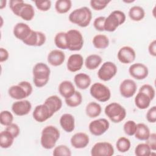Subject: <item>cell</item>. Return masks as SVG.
Wrapping results in <instances>:
<instances>
[{"instance_id": "cell-1", "label": "cell", "mask_w": 156, "mask_h": 156, "mask_svg": "<svg viewBox=\"0 0 156 156\" xmlns=\"http://www.w3.org/2000/svg\"><path fill=\"white\" fill-rule=\"evenodd\" d=\"M60 136V131L56 127L52 125L46 126L41 131L40 138L41 146L45 149L54 148Z\"/></svg>"}, {"instance_id": "cell-2", "label": "cell", "mask_w": 156, "mask_h": 156, "mask_svg": "<svg viewBox=\"0 0 156 156\" xmlns=\"http://www.w3.org/2000/svg\"><path fill=\"white\" fill-rule=\"evenodd\" d=\"M69 21L81 27H87L91 23L92 13L87 7H82L74 10L68 16Z\"/></svg>"}, {"instance_id": "cell-3", "label": "cell", "mask_w": 156, "mask_h": 156, "mask_svg": "<svg viewBox=\"0 0 156 156\" xmlns=\"http://www.w3.org/2000/svg\"><path fill=\"white\" fill-rule=\"evenodd\" d=\"M32 74L34 85L38 88H41L49 82L51 70L46 63L39 62L33 67Z\"/></svg>"}, {"instance_id": "cell-4", "label": "cell", "mask_w": 156, "mask_h": 156, "mask_svg": "<svg viewBox=\"0 0 156 156\" xmlns=\"http://www.w3.org/2000/svg\"><path fill=\"white\" fill-rule=\"evenodd\" d=\"M105 115L114 123H119L122 121L126 116L125 108L117 102H112L108 104L105 109Z\"/></svg>"}, {"instance_id": "cell-5", "label": "cell", "mask_w": 156, "mask_h": 156, "mask_svg": "<svg viewBox=\"0 0 156 156\" xmlns=\"http://www.w3.org/2000/svg\"><path fill=\"white\" fill-rule=\"evenodd\" d=\"M126 15L121 10H116L112 12L105 18L104 23V31L114 32L121 25L126 21Z\"/></svg>"}, {"instance_id": "cell-6", "label": "cell", "mask_w": 156, "mask_h": 156, "mask_svg": "<svg viewBox=\"0 0 156 156\" xmlns=\"http://www.w3.org/2000/svg\"><path fill=\"white\" fill-rule=\"evenodd\" d=\"M67 49L71 51H80L84 43L81 32L76 29H70L66 32Z\"/></svg>"}, {"instance_id": "cell-7", "label": "cell", "mask_w": 156, "mask_h": 156, "mask_svg": "<svg viewBox=\"0 0 156 156\" xmlns=\"http://www.w3.org/2000/svg\"><path fill=\"white\" fill-rule=\"evenodd\" d=\"M91 96L99 102L108 101L111 97V91L108 87L99 82L94 83L90 87Z\"/></svg>"}, {"instance_id": "cell-8", "label": "cell", "mask_w": 156, "mask_h": 156, "mask_svg": "<svg viewBox=\"0 0 156 156\" xmlns=\"http://www.w3.org/2000/svg\"><path fill=\"white\" fill-rule=\"evenodd\" d=\"M118 71V68L115 63L107 61L102 63L98 71V78L104 82L109 81L113 78Z\"/></svg>"}, {"instance_id": "cell-9", "label": "cell", "mask_w": 156, "mask_h": 156, "mask_svg": "<svg viewBox=\"0 0 156 156\" xmlns=\"http://www.w3.org/2000/svg\"><path fill=\"white\" fill-rule=\"evenodd\" d=\"M8 93L12 99L16 100L24 99L31 94L27 86L22 81L11 86L8 90Z\"/></svg>"}, {"instance_id": "cell-10", "label": "cell", "mask_w": 156, "mask_h": 156, "mask_svg": "<svg viewBox=\"0 0 156 156\" xmlns=\"http://www.w3.org/2000/svg\"><path fill=\"white\" fill-rule=\"evenodd\" d=\"M114 153L115 150L112 144L106 141L95 143L91 149L92 156H112Z\"/></svg>"}, {"instance_id": "cell-11", "label": "cell", "mask_w": 156, "mask_h": 156, "mask_svg": "<svg viewBox=\"0 0 156 156\" xmlns=\"http://www.w3.org/2000/svg\"><path fill=\"white\" fill-rule=\"evenodd\" d=\"M110 127V123L105 118H99L90 122L88 129L94 136H100L105 133Z\"/></svg>"}, {"instance_id": "cell-12", "label": "cell", "mask_w": 156, "mask_h": 156, "mask_svg": "<svg viewBox=\"0 0 156 156\" xmlns=\"http://www.w3.org/2000/svg\"><path fill=\"white\" fill-rule=\"evenodd\" d=\"M54 113L44 104L37 105L32 113L34 119L38 122H43L51 118L54 115Z\"/></svg>"}, {"instance_id": "cell-13", "label": "cell", "mask_w": 156, "mask_h": 156, "mask_svg": "<svg viewBox=\"0 0 156 156\" xmlns=\"http://www.w3.org/2000/svg\"><path fill=\"white\" fill-rule=\"evenodd\" d=\"M129 73L133 78L136 80H143L148 76L149 69L144 64L136 63L130 66Z\"/></svg>"}, {"instance_id": "cell-14", "label": "cell", "mask_w": 156, "mask_h": 156, "mask_svg": "<svg viewBox=\"0 0 156 156\" xmlns=\"http://www.w3.org/2000/svg\"><path fill=\"white\" fill-rule=\"evenodd\" d=\"M137 90L136 82L130 79H124L119 85V92L125 98H130L134 96Z\"/></svg>"}, {"instance_id": "cell-15", "label": "cell", "mask_w": 156, "mask_h": 156, "mask_svg": "<svg viewBox=\"0 0 156 156\" xmlns=\"http://www.w3.org/2000/svg\"><path fill=\"white\" fill-rule=\"evenodd\" d=\"M118 60L123 64L132 63L136 58V52L130 46H124L119 49L117 54Z\"/></svg>"}, {"instance_id": "cell-16", "label": "cell", "mask_w": 156, "mask_h": 156, "mask_svg": "<svg viewBox=\"0 0 156 156\" xmlns=\"http://www.w3.org/2000/svg\"><path fill=\"white\" fill-rule=\"evenodd\" d=\"M46 41V37L43 32L32 30L29 37L23 42L26 45L30 46H41Z\"/></svg>"}, {"instance_id": "cell-17", "label": "cell", "mask_w": 156, "mask_h": 156, "mask_svg": "<svg viewBox=\"0 0 156 156\" xmlns=\"http://www.w3.org/2000/svg\"><path fill=\"white\" fill-rule=\"evenodd\" d=\"M32 109V104L28 100H18L12 105V110L17 116L27 115Z\"/></svg>"}, {"instance_id": "cell-18", "label": "cell", "mask_w": 156, "mask_h": 156, "mask_svg": "<svg viewBox=\"0 0 156 156\" xmlns=\"http://www.w3.org/2000/svg\"><path fill=\"white\" fill-rule=\"evenodd\" d=\"M83 63V58L82 55L79 54H73L68 57L66 67L69 71L75 73L81 69Z\"/></svg>"}, {"instance_id": "cell-19", "label": "cell", "mask_w": 156, "mask_h": 156, "mask_svg": "<svg viewBox=\"0 0 156 156\" xmlns=\"http://www.w3.org/2000/svg\"><path fill=\"white\" fill-rule=\"evenodd\" d=\"M90 142V138L87 134L83 132H77L74 134L70 139L71 146L76 149H83L86 147Z\"/></svg>"}, {"instance_id": "cell-20", "label": "cell", "mask_w": 156, "mask_h": 156, "mask_svg": "<svg viewBox=\"0 0 156 156\" xmlns=\"http://www.w3.org/2000/svg\"><path fill=\"white\" fill-rule=\"evenodd\" d=\"M32 30L28 24L21 22L18 23L15 25L13 33L16 38L23 41L29 37Z\"/></svg>"}, {"instance_id": "cell-21", "label": "cell", "mask_w": 156, "mask_h": 156, "mask_svg": "<svg viewBox=\"0 0 156 156\" xmlns=\"http://www.w3.org/2000/svg\"><path fill=\"white\" fill-rule=\"evenodd\" d=\"M65 60V53L59 49L52 50L48 55V62L53 66L62 65Z\"/></svg>"}, {"instance_id": "cell-22", "label": "cell", "mask_w": 156, "mask_h": 156, "mask_svg": "<svg viewBox=\"0 0 156 156\" xmlns=\"http://www.w3.org/2000/svg\"><path fill=\"white\" fill-rule=\"evenodd\" d=\"M60 124L66 132H72L75 129V119L70 113H64L60 118Z\"/></svg>"}, {"instance_id": "cell-23", "label": "cell", "mask_w": 156, "mask_h": 156, "mask_svg": "<svg viewBox=\"0 0 156 156\" xmlns=\"http://www.w3.org/2000/svg\"><path fill=\"white\" fill-rule=\"evenodd\" d=\"M74 82L79 89L86 90L90 86L91 79L89 75L84 73H80L75 75Z\"/></svg>"}, {"instance_id": "cell-24", "label": "cell", "mask_w": 156, "mask_h": 156, "mask_svg": "<svg viewBox=\"0 0 156 156\" xmlns=\"http://www.w3.org/2000/svg\"><path fill=\"white\" fill-rule=\"evenodd\" d=\"M58 90L60 95L65 99L71 97L76 91L74 85L69 80H63L60 82Z\"/></svg>"}, {"instance_id": "cell-25", "label": "cell", "mask_w": 156, "mask_h": 156, "mask_svg": "<svg viewBox=\"0 0 156 156\" xmlns=\"http://www.w3.org/2000/svg\"><path fill=\"white\" fill-rule=\"evenodd\" d=\"M54 113L60 110L62 107V101L57 95H52L47 98L44 103Z\"/></svg>"}, {"instance_id": "cell-26", "label": "cell", "mask_w": 156, "mask_h": 156, "mask_svg": "<svg viewBox=\"0 0 156 156\" xmlns=\"http://www.w3.org/2000/svg\"><path fill=\"white\" fill-rule=\"evenodd\" d=\"M151 98L145 93L140 92L136 94L134 102L136 107L140 110H144L148 108L151 102Z\"/></svg>"}, {"instance_id": "cell-27", "label": "cell", "mask_w": 156, "mask_h": 156, "mask_svg": "<svg viewBox=\"0 0 156 156\" xmlns=\"http://www.w3.org/2000/svg\"><path fill=\"white\" fill-rule=\"evenodd\" d=\"M102 62V57L98 54H91L85 60V66L89 70H94L99 67Z\"/></svg>"}, {"instance_id": "cell-28", "label": "cell", "mask_w": 156, "mask_h": 156, "mask_svg": "<svg viewBox=\"0 0 156 156\" xmlns=\"http://www.w3.org/2000/svg\"><path fill=\"white\" fill-rule=\"evenodd\" d=\"M151 134L148 126L144 123L136 124V129L134 134L135 137L141 141H146Z\"/></svg>"}, {"instance_id": "cell-29", "label": "cell", "mask_w": 156, "mask_h": 156, "mask_svg": "<svg viewBox=\"0 0 156 156\" xmlns=\"http://www.w3.org/2000/svg\"><path fill=\"white\" fill-rule=\"evenodd\" d=\"M102 112V107L101 105L96 102H89L85 108L86 115L91 118H94L99 116Z\"/></svg>"}, {"instance_id": "cell-30", "label": "cell", "mask_w": 156, "mask_h": 156, "mask_svg": "<svg viewBox=\"0 0 156 156\" xmlns=\"http://www.w3.org/2000/svg\"><path fill=\"white\" fill-rule=\"evenodd\" d=\"M129 16L132 21H141L145 16V11L143 7L139 5L132 6L129 10Z\"/></svg>"}, {"instance_id": "cell-31", "label": "cell", "mask_w": 156, "mask_h": 156, "mask_svg": "<svg viewBox=\"0 0 156 156\" xmlns=\"http://www.w3.org/2000/svg\"><path fill=\"white\" fill-rule=\"evenodd\" d=\"M35 16L34 7L27 3H24L20 12L19 16L25 21H31Z\"/></svg>"}, {"instance_id": "cell-32", "label": "cell", "mask_w": 156, "mask_h": 156, "mask_svg": "<svg viewBox=\"0 0 156 156\" xmlns=\"http://www.w3.org/2000/svg\"><path fill=\"white\" fill-rule=\"evenodd\" d=\"M15 138L6 130L1 131L0 133V146L1 148L7 149L12 146Z\"/></svg>"}, {"instance_id": "cell-33", "label": "cell", "mask_w": 156, "mask_h": 156, "mask_svg": "<svg viewBox=\"0 0 156 156\" xmlns=\"http://www.w3.org/2000/svg\"><path fill=\"white\" fill-rule=\"evenodd\" d=\"M94 48L102 49H105L109 46V39L108 38L103 34H98L95 35L92 40Z\"/></svg>"}, {"instance_id": "cell-34", "label": "cell", "mask_w": 156, "mask_h": 156, "mask_svg": "<svg viewBox=\"0 0 156 156\" xmlns=\"http://www.w3.org/2000/svg\"><path fill=\"white\" fill-rule=\"evenodd\" d=\"M71 7L72 2L70 0H57L55 3V9L60 14L67 13Z\"/></svg>"}, {"instance_id": "cell-35", "label": "cell", "mask_w": 156, "mask_h": 156, "mask_svg": "<svg viewBox=\"0 0 156 156\" xmlns=\"http://www.w3.org/2000/svg\"><path fill=\"white\" fill-rule=\"evenodd\" d=\"M65 101L66 104L70 107H77L80 105L82 102V94L76 90L74 94L68 98L65 99Z\"/></svg>"}, {"instance_id": "cell-36", "label": "cell", "mask_w": 156, "mask_h": 156, "mask_svg": "<svg viewBox=\"0 0 156 156\" xmlns=\"http://www.w3.org/2000/svg\"><path fill=\"white\" fill-rule=\"evenodd\" d=\"M131 146V142L130 140L126 137L121 136L119 138L116 143V147L117 150L121 153L127 152Z\"/></svg>"}, {"instance_id": "cell-37", "label": "cell", "mask_w": 156, "mask_h": 156, "mask_svg": "<svg viewBox=\"0 0 156 156\" xmlns=\"http://www.w3.org/2000/svg\"><path fill=\"white\" fill-rule=\"evenodd\" d=\"M54 44L57 48L61 49H67V41L66 32H60L57 33L54 39Z\"/></svg>"}, {"instance_id": "cell-38", "label": "cell", "mask_w": 156, "mask_h": 156, "mask_svg": "<svg viewBox=\"0 0 156 156\" xmlns=\"http://www.w3.org/2000/svg\"><path fill=\"white\" fill-rule=\"evenodd\" d=\"M152 150L149 145L145 143L138 144L135 149V154L136 156H149L152 155Z\"/></svg>"}, {"instance_id": "cell-39", "label": "cell", "mask_w": 156, "mask_h": 156, "mask_svg": "<svg viewBox=\"0 0 156 156\" xmlns=\"http://www.w3.org/2000/svg\"><path fill=\"white\" fill-rule=\"evenodd\" d=\"M52 155L54 156H71V151L67 146L60 144L54 147Z\"/></svg>"}, {"instance_id": "cell-40", "label": "cell", "mask_w": 156, "mask_h": 156, "mask_svg": "<svg viewBox=\"0 0 156 156\" xmlns=\"http://www.w3.org/2000/svg\"><path fill=\"white\" fill-rule=\"evenodd\" d=\"M13 121V114L8 110H3L0 113V122L4 126H7Z\"/></svg>"}, {"instance_id": "cell-41", "label": "cell", "mask_w": 156, "mask_h": 156, "mask_svg": "<svg viewBox=\"0 0 156 156\" xmlns=\"http://www.w3.org/2000/svg\"><path fill=\"white\" fill-rule=\"evenodd\" d=\"M136 129V124L133 120H128L123 126L124 133L128 136L134 135Z\"/></svg>"}, {"instance_id": "cell-42", "label": "cell", "mask_w": 156, "mask_h": 156, "mask_svg": "<svg viewBox=\"0 0 156 156\" xmlns=\"http://www.w3.org/2000/svg\"><path fill=\"white\" fill-rule=\"evenodd\" d=\"M24 3L23 0H10L9 2V7L16 16H19L20 12Z\"/></svg>"}, {"instance_id": "cell-43", "label": "cell", "mask_w": 156, "mask_h": 156, "mask_svg": "<svg viewBox=\"0 0 156 156\" xmlns=\"http://www.w3.org/2000/svg\"><path fill=\"white\" fill-rule=\"evenodd\" d=\"M110 2L108 0H91L90 3L93 9L99 11L104 9Z\"/></svg>"}, {"instance_id": "cell-44", "label": "cell", "mask_w": 156, "mask_h": 156, "mask_svg": "<svg viewBox=\"0 0 156 156\" xmlns=\"http://www.w3.org/2000/svg\"><path fill=\"white\" fill-rule=\"evenodd\" d=\"M140 92H142L147 95L152 101L155 96V91L154 88L149 84H144L139 89Z\"/></svg>"}, {"instance_id": "cell-45", "label": "cell", "mask_w": 156, "mask_h": 156, "mask_svg": "<svg viewBox=\"0 0 156 156\" xmlns=\"http://www.w3.org/2000/svg\"><path fill=\"white\" fill-rule=\"evenodd\" d=\"M35 5L37 9L42 12L48 11L51 7V1L49 0L45 1H35Z\"/></svg>"}, {"instance_id": "cell-46", "label": "cell", "mask_w": 156, "mask_h": 156, "mask_svg": "<svg viewBox=\"0 0 156 156\" xmlns=\"http://www.w3.org/2000/svg\"><path fill=\"white\" fill-rule=\"evenodd\" d=\"M105 16H98L93 21V26L96 30L103 32L104 31V23L105 20Z\"/></svg>"}, {"instance_id": "cell-47", "label": "cell", "mask_w": 156, "mask_h": 156, "mask_svg": "<svg viewBox=\"0 0 156 156\" xmlns=\"http://www.w3.org/2000/svg\"><path fill=\"white\" fill-rule=\"evenodd\" d=\"M5 130L9 132H10L15 138H16L20 135V129L18 125L13 122L10 125L6 126Z\"/></svg>"}, {"instance_id": "cell-48", "label": "cell", "mask_w": 156, "mask_h": 156, "mask_svg": "<svg viewBox=\"0 0 156 156\" xmlns=\"http://www.w3.org/2000/svg\"><path fill=\"white\" fill-rule=\"evenodd\" d=\"M147 121L151 123H155L156 121V107L152 106L151 107L146 115Z\"/></svg>"}, {"instance_id": "cell-49", "label": "cell", "mask_w": 156, "mask_h": 156, "mask_svg": "<svg viewBox=\"0 0 156 156\" xmlns=\"http://www.w3.org/2000/svg\"><path fill=\"white\" fill-rule=\"evenodd\" d=\"M146 143L149 145L152 151L156 150V134L155 133H151L149 138L146 140Z\"/></svg>"}, {"instance_id": "cell-50", "label": "cell", "mask_w": 156, "mask_h": 156, "mask_svg": "<svg viewBox=\"0 0 156 156\" xmlns=\"http://www.w3.org/2000/svg\"><path fill=\"white\" fill-rule=\"evenodd\" d=\"M9 57V53L8 51L4 48H0V62L1 63L5 62L8 60Z\"/></svg>"}, {"instance_id": "cell-51", "label": "cell", "mask_w": 156, "mask_h": 156, "mask_svg": "<svg viewBox=\"0 0 156 156\" xmlns=\"http://www.w3.org/2000/svg\"><path fill=\"white\" fill-rule=\"evenodd\" d=\"M148 51L151 55L153 57L156 56V40H154L152 41L148 46Z\"/></svg>"}, {"instance_id": "cell-52", "label": "cell", "mask_w": 156, "mask_h": 156, "mask_svg": "<svg viewBox=\"0 0 156 156\" xmlns=\"http://www.w3.org/2000/svg\"><path fill=\"white\" fill-rule=\"evenodd\" d=\"M7 4V1L5 0H1L0 1V9H2L4 7H5Z\"/></svg>"}, {"instance_id": "cell-53", "label": "cell", "mask_w": 156, "mask_h": 156, "mask_svg": "<svg viewBox=\"0 0 156 156\" xmlns=\"http://www.w3.org/2000/svg\"><path fill=\"white\" fill-rule=\"evenodd\" d=\"M125 2H127V3H129V2H134V1H124Z\"/></svg>"}]
</instances>
